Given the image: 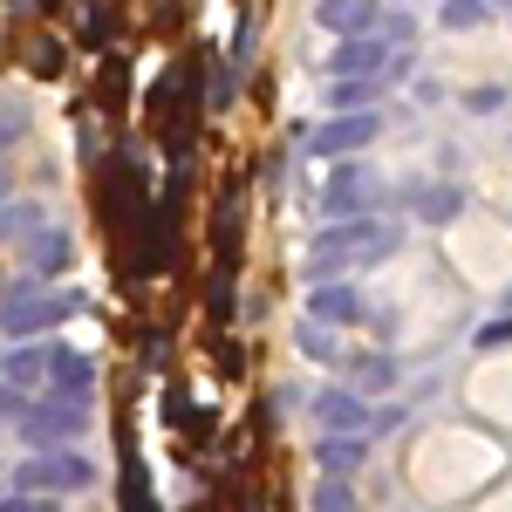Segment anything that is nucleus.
Returning <instances> with one entry per match:
<instances>
[{"mask_svg": "<svg viewBox=\"0 0 512 512\" xmlns=\"http://www.w3.org/2000/svg\"><path fill=\"white\" fill-rule=\"evenodd\" d=\"M499 342H512V315H499V321L478 328V349H499Z\"/></svg>", "mask_w": 512, "mask_h": 512, "instance_id": "nucleus-31", "label": "nucleus"}, {"mask_svg": "<svg viewBox=\"0 0 512 512\" xmlns=\"http://www.w3.org/2000/svg\"><path fill=\"white\" fill-rule=\"evenodd\" d=\"M96 212H103V226L117 233L123 253H137V246H130V219L144 226L151 205H144V158H137L130 144H117L110 164H103V178H96Z\"/></svg>", "mask_w": 512, "mask_h": 512, "instance_id": "nucleus-2", "label": "nucleus"}, {"mask_svg": "<svg viewBox=\"0 0 512 512\" xmlns=\"http://www.w3.org/2000/svg\"><path fill=\"white\" fill-rule=\"evenodd\" d=\"M82 308H89L82 287L35 294V280H14V287H7V342H28V335H41L48 321H69V315H82Z\"/></svg>", "mask_w": 512, "mask_h": 512, "instance_id": "nucleus-4", "label": "nucleus"}, {"mask_svg": "<svg viewBox=\"0 0 512 512\" xmlns=\"http://www.w3.org/2000/svg\"><path fill=\"white\" fill-rule=\"evenodd\" d=\"M233 103H239V69L219 62V69H212V110H233Z\"/></svg>", "mask_w": 512, "mask_h": 512, "instance_id": "nucleus-29", "label": "nucleus"}, {"mask_svg": "<svg viewBox=\"0 0 512 512\" xmlns=\"http://www.w3.org/2000/svg\"><path fill=\"white\" fill-rule=\"evenodd\" d=\"M308 315L328 321V328H349V321H362L369 308H362V294H355V287H335V280H328V287L308 294Z\"/></svg>", "mask_w": 512, "mask_h": 512, "instance_id": "nucleus-16", "label": "nucleus"}, {"mask_svg": "<svg viewBox=\"0 0 512 512\" xmlns=\"http://www.w3.org/2000/svg\"><path fill=\"white\" fill-rule=\"evenodd\" d=\"M328 103H335L342 117H362V110L376 103V82H369V76H335V89H328Z\"/></svg>", "mask_w": 512, "mask_h": 512, "instance_id": "nucleus-22", "label": "nucleus"}, {"mask_svg": "<svg viewBox=\"0 0 512 512\" xmlns=\"http://www.w3.org/2000/svg\"><path fill=\"white\" fill-rule=\"evenodd\" d=\"M369 198H376V178L362 164H342L328 178V212H342V219H369Z\"/></svg>", "mask_w": 512, "mask_h": 512, "instance_id": "nucleus-10", "label": "nucleus"}, {"mask_svg": "<svg viewBox=\"0 0 512 512\" xmlns=\"http://www.w3.org/2000/svg\"><path fill=\"white\" fill-rule=\"evenodd\" d=\"M21 253H28V267L48 280V274H69V260H76V239L62 233V226H41V233H28V246H21Z\"/></svg>", "mask_w": 512, "mask_h": 512, "instance_id": "nucleus-14", "label": "nucleus"}, {"mask_svg": "<svg viewBox=\"0 0 512 512\" xmlns=\"http://www.w3.org/2000/svg\"><path fill=\"white\" fill-rule=\"evenodd\" d=\"M492 7H512V0H492Z\"/></svg>", "mask_w": 512, "mask_h": 512, "instance_id": "nucleus-35", "label": "nucleus"}, {"mask_svg": "<svg viewBox=\"0 0 512 512\" xmlns=\"http://www.w3.org/2000/svg\"><path fill=\"white\" fill-rule=\"evenodd\" d=\"M315 417L328 424V437H362V424H369V403L355 390H321L315 396Z\"/></svg>", "mask_w": 512, "mask_h": 512, "instance_id": "nucleus-13", "label": "nucleus"}, {"mask_svg": "<svg viewBox=\"0 0 512 512\" xmlns=\"http://www.w3.org/2000/svg\"><path fill=\"white\" fill-rule=\"evenodd\" d=\"M376 137H383V117H376V110H362V117L321 123L315 137H308V151H315V158H355V151H369Z\"/></svg>", "mask_w": 512, "mask_h": 512, "instance_id": "nucleus-8", "label": "nucleus"}, {"mask_svg": "<svg viewBox=\"0 0 512 512\" xmlns=\"http://www.w3.org/2000/svg\"><path fill=\"white\" fill-rule=\"evenodd\" d=\"M219 376H246V355H239V342H219Z\"/></svg>", "mask_w": 512, "mask_h": 512, "instance_id": "nucleus-32", "label": "nucleus"}, {"mask_svg": "<svg viewBox=\"0 0 512 512\" xmlns=\"http://www.w3.org/2000/svg\"><path fill=\"white\" fill-rule=\"evenodd\" d=\"M390 383H396L390 355H349V390H369V396H383Z\"/></svg>", "mask_w": 512, "mask_h": 512, "instance_id": "nucleus-21", "label": "nucleus"}, {"mask_svg": "<svg viewBox=\"0 0 512 512\" xmlns=\"http://www.w3.org/2000/svg\"><path fill=\"white\" fill-rule=\"evenodd\" d=\"M110 35H117L110 0H82V48H110Z\"/></svg>", "mask_w": 512, "mask_h": 512, "instance_id": "nucleus-23", "label": "nucleus"}, {"mask_svg": "<svg viewBox=\"0 0 512 512\" xmlns=\"http://www.w3.org/2000/svg\"><path fill=\"white\" fill-rule=\"evenodd\" d=\"M315 21H321V28H335L342 41H355V35H369V28L383 21V0H321Z\"/></svg>", "mask_w": 512, "mask_h": 512, "instance_id": "nucleus-12", "label": "nucleus"}, {"mask_svg": "<svg viewBox=\"0 0 512 512\" xmlns=\"http://www.w3.org/2000/svg\"><path fill=\"white\" fill-rule=\"evenodd\" d=\"M315 458L328 465V472H355V465L369 458V444H362V437H321V451H315Z\"/></svg>", "mask_w": 512, "mask_h": 512, "instance_id": "nucleus-24", "label": "nucleus"}, {"mask_svg": "<svg viewBox=\"0 0 512 512\" xmlns=\"http://www.w3.org/2000/svg\"><path fill=\"white\" fill-rule=\"evenodd\" d=\"M7 417H14V431L28 437L41 458L62 451V444L82 431V403H62V396H55V403H21V396L7 390Z\"/></svg>", "mask_w": 512, "mask_h": 512, "instance_id": "nucleus-6", "label": "nucleus"}, {"mask_svg": "<svg viewBox=\"0 0 512 512\" xmlns=\"http://www.w3.org/2000/svg\"><path fill=\"white\" fill-rule=\"evenodd\" d=\"M123 512H164L158 492H151V478H144V458H137V444L123 437V492H117Z\"/></svg>", "mask_w": 512, "mask_h": 512, "instance_id": "nucleus-18", "label": "nucleus"}, {"mask_svg": "<svg viewBox=\"0 0 512 512\" xmlns=\"http://www.w3.org/2000/svg\"><path fill=\"white\" fill-rule=\"evenodd\" d=\"M0 512H62V506H35V499H21V492H7V506Z\"/></svg>", "mask_w": 512, "mask_h": 512, "instance_id": "nucleus-34", "label": "nucleus"}, {"mask_svg": "<svg viewBox=\"0 0 512 512\" xmlns=\"http://www.w3.org/2000/svg\"><path fill=\"white\" fill-rule=\"evenodd\" d=\"M485 21V0H444V28H478Z\"/></svg>", "mask_w": 512, "mask_h": 512, "instance_id": "nucleus-30", "label": "nucleus"}, {"mask_svg": "<svg viewBox=\"0 0 512 512\" xmlns=\"http://www.w3.org/2000/svg\"><path fill=\"white\" fill-rule=\"evenodd\" d=\"M21 130H28V110H21V96L7 103V144H21Z\"/></svg>", "mask_w": 512, "mask_h": 512, "instance_id": "nucleus-33", "label": "nucleus"}, {"mask_svg": "<svg viewBox=\"0 0 512 512\" xmlns=\"http://www.w3.org/2000/svg\"><path fill=\"white\" fill-rule=\"evenodd\" d=\"M205 103H212V96L198 89V55H192V62H178V69L151 89V130H158V144H164V158H171V164L192 158L198 110H205Z\"/></svg>", "mask_w": 512, "mask_h": 512, "instance_id": "nucleus-1", "label": "nucleus"}, {"mask_svg": "<svg viewBox=\"0 0 512 512\" xmlns=\"http://www.w3.org/2000/svg\"><path fill=\"white\" fill-rule=\"evenodd\" d=\"M28 76H62V41L55 35H35V48H28Z\"/></svg>", "mask_w": 512, "mask_h": 512, "instance_id": "nucleus-26", "label": "nucleus"}, {"mask_svg": "<svg viewBox=\"0 0 512 512\" xmlns=\"http://www.w3.org/2000/svg\"><path fill=\"white\" fill-rule=\"evenodd\" d=\"M294 342H301L308 355H321V362H335V335H328V321H301Z\"/></svg>", "mask_w": 512, "mask_h": 512, "instance_id": "nucleus-28", "label": "nucleus"}, {"mask_svg": "<svg viewBox=\"0 0 512 512\" xmlns=\"http://www.w3.org/2000/svg\"><path fill=\"white\" fill-rule=\"evenodd\" d=\"M48 369H55V349H28V342H14L7 349V390H41L48 383Z\"/></svg>", "mask_w": 512, "mask_h": 512, "instance_id": "nucleus-17", "label": "nucleus"}, {"mask_svg": "<svg viewBox=\"0 0 512 512\" xmlns=\"http://www.w3.org/2000/svg\"><path fill=\"white\" fill-rule=\"evenodd\" d=\"M458 205H465L458 185H417V192H410V212H417L424 226H451V219H458Z\"/></svg>", "mask_w": 512, "mask_h": 512, "instance_id": "nucleus-19", "label": "nucleus"}, {"mask_svg": "<svg viewBox=\"0 0 512 512\" xmlns=\"http://www.w3.org/2000/svg\"><path fill=\"white\" fill-rule=\"evenodd\" d=\"M96 472H89V458L76 451H48V458H28L21 472H14V492L21 499H35V492H89Z\"/></svg>", "mask_w": 512, "mask_h": 512, "instance_id": "nucleus-7", "label": "nucleus"}, {"mask_svg": "<svg viewBox=\"0 0 512 512\" xmlns=\"http://www.w3.org/2000/svg\"><path fill=\"white\" fill-rule=\"evenodd\" d=\"M383 55H390V35H355V41H342L328 62H335V76H369V82H376Z\"/></svg>", "mask_w": 512, "mask_h": 512, "instance_id": "nucleus-15", "label": "nucleus"}, {"mask_svg": "<svg viewBox=\"0 0 512 512\" xmlns=\"http://www.w3.org/2000/svg\"><path fill=\"white\" fill-rule=\"evenodd\" d=\"M253 55H260V14L246 7V14L233 21V69H239V76L253 69Z\"/></svg>", "mask_w": 512, "mask_h": 512, "instance_id": "nucleus-25", "label": "nucleus"}, {"mask_svg": "<svg viewBox=\"0 0 512 512\" xmlns=\"http://www.w3.org/2000/svg\"><path fill=\"white\" fill-rule=\"evenodd\" d=\"M178 205H185V178H171L164 198H151V219L137 226V274H164L178 260Z\"/></svg>", "mask_w": 512, "mask_h": 512, "instance_id": "nucleus-5", "label": "nucleus"}, {"mask_svg": "<svg viewBox=\"0 0 512 512\" xmlns=\"http://www.w3.org/2000/svg\"><path fill=\"white\" fill-rule=\"evenodd\" d=\"M123 89H130V62H123V55H103V82H96L103 117H123V110H130V96H123Z\"/></svg>", "mask_w": 512, "mask_h": 512, "instance_id": "nucleus-20", "label": "nucleus"}, {"mask_svg": "<svg viewBox=\"0 0 512 512\" xmlns=\"http://www.w3.org/2000/svg\"><path fill=\"white\" fill-rule=\"evenodd\" d=\"M315 512H355L349 478H321V485H315Z\"/></svg>", "mask_w": 512, "mask_h": 512, "instance_id": "nucleus-27", "label": "nucleus"}, {"mask_svg": "<svg viewBox=\"0 0 512 512\" xmlns=\"http://www.w3.org/2000/svg\"><path fill=\"white\" fill-rule=\"evenodd\" d=\"M239 219H246V198H239V185H226V192L212 198V274H239Z\"/></svg>", "mask_w": 512, "mask_h": 512, "instance_id": "nucleus-9", "label": "nucleus"}, {"mask_svg": "<svg viewBox=\"0 0 512 512\" xmlns=\"http://www.w3.org/2000/svg\"><path fill=\"white\" fill-rule=\"evenodd\" d=\"M48 390L62 396V403H89L96 390V362L82 349H55V369H48Z\"/></svg>", "mask_w": 512, "mask_h": 512, "instance_id": "nucleus-11", "label": "nucleus"}, {"mask_svg": "<svg viewBox=\"0 0 512 512\" xmlns=\"http://www.w3.org/2000/svg\"><path fill=\"white\" fill-rule=\"evenodd\" d=\"M390 246H396V233L383 226V219H342V226L315 233L308 280H315V287H328V274H335V267H349V260H383Z\"/></svg>", "mask_w": 512, "mask_h": 512, "instance_id": "nucleus-3", "label": "nucleus"}]
</instances>
